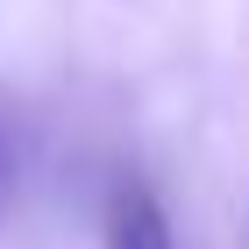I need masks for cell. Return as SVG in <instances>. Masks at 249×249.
<instances>
[{
    "instance_id": "1",
    "label": "cell",
    "mask_w": 249,
    "mask_h": 249,
    "mask_svg": "<svg viewBox=\"0 0 249 249\" xmlns=\"http://www.w3.org/2000/svg\"><path fill=\"white\" fill-rule=\"evenodd\" d=\"M107 249H171V221L150 199V185H121L107 207Z\"/></svg>"
}]
</instances>
